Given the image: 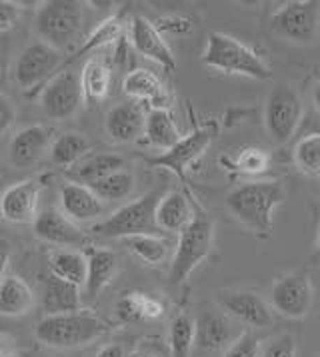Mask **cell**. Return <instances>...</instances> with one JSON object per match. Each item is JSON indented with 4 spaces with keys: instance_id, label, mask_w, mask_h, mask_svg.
Segmentation results:
<instances>
[{
    "instance_id": "cell-44",
    "label": "cell",
    "mask_w": 320,
    "mask_h": 357,
    "mask_svg": "<svg viewBox=\"0 0 320 357\" xmlns=\"http://www.w3.org/2000/svg\"><path fill=\"white\" fill-rule=\"evenodd\" d=\"M13 354H15L13 340L8 335H2L0 333V357H13Z\"/></svg>"
},
{
    "instance_id": "cell-34",
    "label": "cell",
    "mask_w": 320,
    "mask_h": 357,
    "mask_svg": "<svg viewBox=\"0 0 320 357\" xmlns=\"http://www.w3.org/2000/svg\"><path fill=\"white\" fill-rule=\"evenodd\" d=\"M170 356L190 357L196 343V321L189 314H178L168 329Z\"/></svg>"
},
{
    "instance_id": "cell-2",
    "label": "cell",
    "mask_w": 320,
    "mask_h": 357,
    "mask_svg": "<svg viewBox=\"0 0 320 357\" xmlns=\"http://www.w3.org/2000/svg\"><path fill=\"white\" fill-rule=\"evenodd\" d=\"M106 331L108 324L101 315L92 314L88 310H78L73 314L43 317L34 328V337L48 347L73 349L101 340Z\"/></svg>"
},
{
    "instance_id": "cell-27",
    "label": "cell",
    "mask_w": 320,
    "mask_h": 357,
    "mask_svg": "<svg viewBox=\"0 0 320 357\" xmlns=\"http://www.w3.org/2000/svg\"><path fill=\"white\" fill-rule=\"evenodd\" d=\"M164 314V303L145 291H129L117 301V315L126 321H150Z\"/></svg>"
},
{
    "instance_id": "cell-14",
    "label": "cell",
    "mask_w": 320,
    "mask_h": 357,
    "mask_svg": "<svg viewBox=\"0 0 320 357\" xmlns=\"http://www.w3.org/2000/svg\"><path fill=\"white\" fill-rule=\"evenodd\" d=\"M43 184L36 180H22L8 186L0 196V218L16 226H32L38 218Z\"/></svg>"
},
{
    "instance_id": "cell-35",
    "label": "cell",
    "mask_w": 320,
    "mask_h": 357,
    "mask_svg": "<svg viewBox=\"0 0 320 357\" xmlns=\"http://www.w3.org/2000/svg\"><path fill=\"white\" fill-rule=\"evenodd\" d=\"M294 164L306 176L320 178V132L308 134L296 144Z\"/></svg>"
},
{
    "instance_id": "cell-46",
    "label": "cell",
    "mask_w": 320,
    "mask_h": 357,
    "mask_svg": "<svg viewBox=\"0 0 320 357\" xmlns=\"http://www.w3.org/2000/svg\"><path fill=\"white\" fill-rule=\"evenodd\" d=\"M312 104H314V108L320 112V82L312 90Z\"/></svg>"
},
{
    "instance_id": "cell-38",
    "label": "cell",
    "mask_w": 320,
    "mask_h": 357,
    "mask_svg": "<svg viewBox=\"0 0 320 357\" xmlns=\"http://www.w3.org/2000/svg\"><path fill=\"white\" fill-rule=\"evenodd\" d=\"M262 356V349H261V342H259V337L254 335V333H242V335H238L236 340H234L231 345H228V349H226V354L224 357H261Z\"/></svg>"
},
{
    "instance_id": "cell-31",
    "label": "cell",
    "mask_w": 320,
    "mask_h": 357,
    "mask_svg": "<svg viewBox=\"0 0 320 357\" xmlns=\"http://www.w3.org/2000/svg\"><path fill=\"white\" fill-rule=\"evenodd\" d=\"M48 152H50V160L57 166L71 170L82 158L88 156L90 142H88L87 136L80 134V132H62L52 140V146H50Z\"/></svg>"
},
{
    "instance_id": "cell-10",
    "label": "cell",
    "mask_w": 320,
    "mask_h": 357,
    "mask_svg": "<svg viewBox=\"0 0 320 357\" xmlns=\"http://www.w3.org/2000/svg\"><path fill=\"white\" fill-rule=\"evenodd\" d=\"M85 102L80 76L73 70H62L50 78L41 92V108L50 120L73 118Z\"/></svg>"
},
{
    "instance_id": "cell-47",
    "label": "cell",
    "mask_w": 320,
    "mask_h": 357,
    "mask_svg": "<svg viewBox=\"0 0 320 357\" xmlns=\"http://www.w3.org/2000/svg\"><path fill=\"white\" fill-rule=\"evenodd\" d=\"M317 257H320V234H319V240H317V254H314Z\"/></svg>"
},
{
    "instance_id": "cell-13",
    "label": "cell",
    "mask_w": 320,
    "mask_h": 357,
    "mask_svg": "<svg viewBox=\"0 0 320 357\" xmlns=\"http://www.w3.org/2000/svg\"><path fill=\"white\" fill-rule=\"evenodd\" d=\"M219 305L226 314L248 328L268 329L275 326L272 307L254 291L245 289H220L217 294Z\"/></svg>"
},
{
    "instance_id": "cell-1",
    "label": "cell",
    "mask_w": 320,
    "mask_h": 357,
    "mask_svg": "<svg viewBox=\"0 0 320 357\" xmlns=\"http://www.w3.org/2000/svg\"><path fill=\"white\" fill-rule=\"evenodd\" d=\"M286 200V188L278 180H252L228 192V212L250 231L268 236L272 231V212Z\"/></svg>"
},
{
    "instance_id": "cell-7",
    "label": "cell",
    "mask_w": 320,
    "mask_h": 357,
    "mask_svg": "<svg viewBox=\"0 0 320 357\" xmlns=\"http://www.w3.org/2000/svg\"><path fill=\"white\" fill-rule=\"evenodd\" d=\"M270 29L278 38L289 43H314L320 30V4L314 0L286 2L272 15Z\"/></svg>"
},
{
    "instance_id": "cell-18",
    "label": "cell",
    "mask_w": 320,
    "mask_h": 357,
    "mask_svg": "<svg viewBox=\"0 0 320 357\" xmlns=\"http://www.w3.org/2000/svg\"><path fill=\"white\" fill-rule=\"evenodd\" d=\"M60 210L76 224L94 222L104 214V202L92 192V188L76 182H64L59 192Z\"/></svg>"
},
{
    "instance_id": "cell-37",
    "label": "cell",
    "mask_w": 320,
    "mask_h": 357,
    "mask_svg": "<svg viewBox=\"0 0 320 357\" xmlns=\"http://www.w3.org/2000/svg\"><path fill=\"white\" fill-rule=\"evenodd\" d=\"M228 166L240 174H262L270 166V156L261 148H245L234 160H228Z\"/></svg>"
},
{
    "instance_id": "cell-39",
    "label": "cell",
    "mask_w": 320,
    "mask_h": 357,
    "mask_svg": "<svg viewBox=\"0 0 320 357\" xmlns=\"http://www.w3.org/2000/svg\"><path fill=\"white\" fill-rule=\"evenodd\" d=\"M261 357H296V342L291 333H280L262 349Z\"/></svg>"
},
{
    "instance_id": "cell-24",
    "label": "cell",
    "mask_w": 320,
    "mask_h": 357,
    "mask_svg": "<svg viewBox=\"0 0 320 357\" xmlns=\"http://www.w3.org/2000/svg\"><path fill=\"white\" fill-rule=\"evenodd\" d=\"M122 168H124V158L118 154H110V152H102V154L82 158L76 166L68 170V178H71V182H76V184L92 186L94 182L122 170Z\"/></svg>"
},
{
    "instance_id": "cell-9",
    "label": "cell",
    "mask_w": 320,
    "mask_h": 357,
    "mask_svg": "<svg viewBox=\"0 0 320 357\" xmlns=\"http://www.w3.org/2000/svg\"><path fill=\"white\" fill-rule=\"evenodd\" d=\"M62 56L57 48L48 46L46 43L29 44L13 64V82H15L22 92H34L36 88L46 86L54 72L59 70Z\"/></svg>"
},
{
    "instance_id": "cell-33",
    "label": "cell",
    "mask_w": 320,
    "mask_h": 357,
    "mask_svg": "<svg viewBox=\"0 0 320 357\" xmlns=\"http://www.w3.org/2000/svg\"><path fill=\"white\" fill-rule=\"evenodd\" d=\"M124 243V248L131 252L132 256H136L140 261L150 264V266H159L168 256V243L162 242L154 234H140V236H131L120 240Z\"/></svg>"
},
{
    "instance_id": "cell-32",
    "label": "cell",
    "mask_w": 320,
    "mask_h": 357,
    "mask_svg": "<svg viewBox=\"0 0 320 357\" xmlns=\"http://www.w3.org/2000/svg\"><path fill=\"white\" fill-rule=\"evenodd\" d=\"M134 186H136V180H134V174L129 170H118L106 178H102L99 182H94L92 186V192L101 198L102 202H120L126 200L134 192Z\"/></svg>"
},
{
    "instance_id": "cell-20",
    "label": "cell",
    "mask_w": 320,
    "mask_h": 357,
    "mask_svg": "<svg viewBox=\"0 0 320 357\" xmlns=\"http://www.w3.org/2000/svg\"><path fill=\"white\" fill-rule=\"evenodd\" d=\"M85 254L88 264L85 294L88 300H96L102 289L117 275L118 256L112 250H104V248H88Z\"/></svg>"
},
{
    "instance_id": "cell-26",
    "label": "cell",
    "mask_w": 320,
    "mask_h": 357,
    "mask_svg": "<svg viewBox=\"0 0 320 357\" xmlns=\"http://www.w3.org/2000/svg\"><path fill=\"white\" fill-rule=\"evenodd\" d=\"M194 218L189 198L182 192H168L157 206V226L166 231H182Z\"/></svg>"
},
{
    "instance_id": "cell-28",
    "label": "cell",
    "mask_w": 320,
    "mask_h": 357,
    "mask_svg": "<svg viewBox=\"0 0 320 357\" xmlns=\"http://www.w3.org/2000/svg\"><path fill=\"white\" fill-rule=\"evenodd\" d=\"M145 136L148 138V142L160 148L162 152L175 148L182 140L180 132L176 128L175 118L166 108H152L146 114Z\"/></svg>"
},
{
    "instance_id": "cell-5",
    "label": "cell",
    "mask_w": 320,
    "mask_h": 357,
    "mask_svg": "<svg viewBox=\"0 0 320 357\" xmlns=\"http://www.w3.org/2000/svg\"><path fill=\"white\" fill-rule=\"evenodd\" d=\"M162 194L150 192L138 200L131 202L122 208H118L112 215L94 224L90 231H94L101 238H131L140 234H154L157 226V206H159Z\"/></svg>"
},
{
    "instance_id": "cell-43",
    "label": "cell",
    "mask_w": 320,
    "mask_h": 357,
    "mask_svg": "<svg viewBox=\"0 0 320 357\" xmlns=\"http://www.w3.org/2000/svg\"><path fill=\"white\" fill-rule=\"evenodd\" d=\"M96 357H126V349L122 343H108V345L101 347Z\"/></svg>"
},
{
    "instance_id": "cell-40",
    "label": "cell",
    "mask_w": 320,
    "mask_h": 357,
    "mask_svg": "<svg viewBox=\"0 0 320 357\" xmlns=\"http://www.w3.org/2000/svg\"><path fill=\"white\" fill-rule=\"evenodd\" d=\"M20 18V4L10 0H0V34L15 29Z\"/></svg>"
},
{
    "instance_id": "cell-41",
    "label": "cell",
    "mask_w": 320,
    "mask_h": 357,
    "mask_svg": "<svg viewBox=\"0 0 320 357\" xmlns=\"http://www.w3.org/2000/svg\"><path fill=\"white\" fill-rule=\"evenodd\" d=\"M15 120H16L15 104H13V100H10L6 94H2V92H0V134H4V132H8V130L13 128Z\"/></svg>"
},
{
    "instance_id": "cell-48",
    "label": "cell",
    "mask_w": 320,
    "mask_h": 357,
    "mask_svg": "<svg viewBox=\"0 0 320 357\" xmlns=\"http://www.w3.org/2000/svg\"><path fill=\"white\" fill-rule=\"evenodd\" d=\"M136 357H154V356H148V354H143V356H136Z\"/></svg>"
},
{
    "instance_id": "cell-8",
    "label": "cell",
    "mask_w": 320,
    "mask_h": 357,
    "mask_svg": "<svg viewBox=\"0 0 320 357\" xmlns=\"http://www.w3.org/2000/svg\"><path fill=\"white\" fill-rule=\"evenodd\" d=\"M305 114L298 92L289 84L277 86L264 104V126L275 144H286L300 126Z\"/></svg>"
},
{
    "instance_id": "cell-19",
    "label": "cell",
    "mask_w": 320,
    "mask_h": 357,
    "mask_svg": "<svg viewBox=\"0 0 320 357\" xmlns=\"http://www.w3.org/2000/svg\"><path fill=\"white\" fill-rule=\"evenodd\" d=\"M146 116L143 108L134 102H124L108 110L104 126L108 136L118 144H129L138 140V136L145 132Z\"/></svg>"
},
{
    "instance_id": "cell-16",
    "label": "cell",
    "mask_w": 320,
    "mask_h": 357,
    "mask_svg": "<svg viewBox=\"0 0 320 357\" xmlns=\"http://www.w3.org/2000/svg\"><path fill=\"white\" fill-rule=\"evenodd\" d=\"M131 44L138 54H143L148 60L159 62L164 70L173 72L176 68V58L170 50V46L162 38L159 29L145 16H132Z\"/></svg>"
},
{
    "instance_id": "cell-15",
    "label": "cell",
    "mask_w": 320,
    "mask_h": 357,
    "mask_svg": "<svg viewBox=\"0 0 320 357\" xmlns=\"http://www.w3.org/2000/svg\"><path fill=\"white\" fill-rule=\"evenodd\" d=\"M32 231L38 240L52 245H60L62 250L85 248L88 243V236L78 228V224L62 214V210L46 208L32 224Z\"/></svg>"
},
{
    "instance_id": "cell-11",
    "label": "cell",
    "mask_w": 320,
    "mask_h": 357,
    "mask_svg": "<svg viewBox=\"0 0 320 357\" xmlns=\"http://www.w3.org/2000/svg\"><path fill=\"white\" fill-rule=\"evenodd\" d=\"M217 126L208 124L203 128H196L190 132L189 136H182V140L176 144L175 148L162 152L159 156L148 158L146 162L154 168H164V170L173 172L180 180L187 178V170L192 166L194 160L203 156L204 150L210 146V142L217 138Z\"/></svg>"
},
{
    "instance_id": "cell-6",
    "label": "cell",
    "mask_w": 320,
    "mask_h": 357,
    "mask_svg": "<svg viewBox=\"0 0 320 357\" xmlns=\"http://www.w3.org/2000/svg\"><path fill=\"white\" fill-rule=\"evenodd\" d=\"M214 242V224L204 214H194L192 222L180 231L175 257L170 264V280L180 284L196 270V266L210 254Z\"/></svg>"
},
{
    "instance_id": "cell-36",
    "label": "cell",
    "mask_w": 320,
    "mask_h": 357,
    "mask_svg": "<svg viewBox=\"0 0 320 357\" xmlns=\"http://www.w3.org/2000/svg\"><path fill=\"white\" fill-rule=\"evenodd\" d=\"M120 34H122V20H120V16H112V18L104 20L102 24H99L96 29L90 32L87 43L78 48L76 58L87 54V52H92V50H96V48H102V46L112 44L115 40L120 38Z\"/></svg>"
},
{
    "instance_id": "cell-49",
    "label": "cell",
    "mask_w": 320,
    "mask_h": 357,
    "mask_svg": "<svg viewBox=\"0 0 320 357\" xmlns=\"http://www.w3.org/2000/svg\"><path fill=\"white\" fill-rule=\"evenodd\" d=\"M43 357H46V356H43Z\"/></svg>"
},
{
    "instance_id": "cell-25",
    "label": "cell",
    "mask_w": 320,
    "mask_h": 357,
    "mask_svg": "<svg viewBox=\"0 0 320 357\" xmlns=\"http://www.w3.org/2000/svg\"><path fill=\"white\" fill-rule=\"evenodd\" d=\"M34 307V294L30 286L15 273H8L0 282V315L22 317Z\"/></svg>"
},
{
    "instance_id": "cell-30",
    "label": "cell",
    "mask_w": 320,
    "mask_h": 357,
    "mask_svg": "<svg viewBox=\"0 0 320 357\" xmlns=\"http://www.w3.org/2000/svg\"><path fill=\"white\" fill-rule=\"evenodd\" d=\"M80 82H82V92H85V100L88 102H102L112 84V70L108 66V62L104 58L92 56L85 64L82 74H80Z\"/></svg>"
},
{
    "instance_id": "cell-29",
    "label": "cell",
    "mask_w": 320,
    "mask_h": 357,
    "mask_svg": "<svg viewBox=\"0 0 320 357\" xmlns=\"http://www.w3.org/2000/svg\"><path fill=\"white\" fill-rule=\"evenodd\" d=\"M50 273L74 286H85L87 282V254L78 250H54L48 256Z\"/></svg>"
},
{
    "instance_id": "cell-12",
    "label": "cell",
    "mask_w": 320,
    "mask_h": 357,
    "mask_svg": "<svg viewBox=\"0 0 320 357\" xmlns=\"http://www.w3.org/2000/svg\"><path fill=\"white\" fill-rule=\"evenodd\" d=\"M272 310L289 319L305 317L312 307V284L306 272H292L282 275L270 289Z\"/></svg>"
},
{
    "instance_id": "cell-17",
    "label": "cell",
    "mask_w": 320,
    "mask_h": 357,
    "mask_svg": "<svg viewBox=\"0 0 320 357\" xmlns=\"http://www.w3.org/2000/svg\"><path fill=\"white\" fill-rule=\"evenodd\" d=\"M52 146V130L43 124H32L18 130L8 144V160L16 168H30Z\"/></svg>"
},
{
    "instance_id": "cell-23",
    "label": "cell",
    "mask_w": 320,
    "mask_h": 357,
    "mask_svg": "<svg viewBox=\"0 0 320 357\" xmlns=\"http://www.w3.org/2000/svg\"><path fill=\"white\" fill-rule=\"evenodd\" d=\"M122 92L132 100L150 102L152 108H166V90L154 72L136 68L122 80Z\"/></svg>"
},
{
    "instance_id": "cell-42",
    "label": "cell",
    "mask_w": 320,
    "mask_h": 357,
    "mask_svg": "<svg viewBox=\"0 0 320 357\" xmlns=\"http://www.w3.org/2000/svg\"><path fill=\"white\" fill-rule=\"evenodd\" d=\"M10 257H13V248L6 240H0V282L8 275V264H10Z\"/></svg>"
},
{
    "instance_id": "cell-4",
    "label": "cell",
    "mask_w": 320,
    "mask_h": 357,
    "mask_svg": "<svg viewBox=\"0 0 320 357\" xmlns=\"http://www.w3.org/2000/svg\"><path fill=\"white\" fill-rule=\"evenodd\" d=\"M85 22L82 4L76 0H48L36 10L34 29L41 40L48 46L64 50L71 48L80 36Z\"/></svg>"
},
{
    "instance_id": "cell-3",
    "label": "cell",
    "mask_w": 320,
    "mask_h": 357,
    "mask_svg": "<svg viewBox=\"0 0 320 357\" xmlns=\"http://www.w3.org/2000/svg\"><path fill=\"white\" fill-rule=\"evenodd\" d=\"M203 62L224 74H238L254 80H268L272 76L270 66L256 50H252L248 44L240 43L238 38L228 36L224 32L208 34Z\"/></svg>"
},
{
    "instance_id": "cell-21",
    "label": "cell",
    "mask_w": 320,
    "mask_h": 357,
    "mask_svg": "<svg viewBox=\"0 0 320 357\" xmlns=\"http://www.w3.org/2000/svg\"><path fill=\"white\" fill-rule=\"evenodd\" d=\"M82 296L80 286H74L71 282H64L57 275L48 273L43 289V310L46 315L73 314L80 310Z\"/></svg>"
},
{
    "instance_id": "cell-45",
    "label": "cell",
    "mask_w": 320,
    "mask_h": 357,
    "mask_svg": "<svg viewBox=\"0 0 320 357\" xmlns=\"http://www.w3.org/2000/svg\"><path fill=\"white\" fill-rule=\"evenodd\" d=\"M6 56H8V40H6V34H0V70L6 64Z\"/></svg>"
},
{
    "instance_id": "cell-22",
    "label": "cell",
    "mask_w": 320,
    "mask_h": 357,
    "mask_svg": "<svg viewBox=\"0 0 320 357\" xmlns=\"http://www.w3.org/2000/svg\"><path fill=\"white\" fill-rule=\"evenodd\" d=\"M233 343V326L224 315L206 314L198 315L196 319V351H219V349H228Z\"/></svg>"
}]
</instances>
